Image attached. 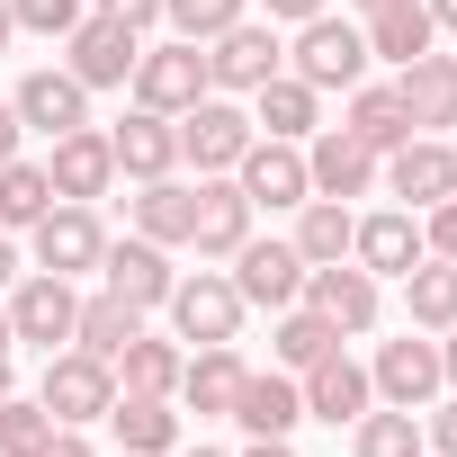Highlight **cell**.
Here are the masks:
<instances>
[{
	"mask_svg": "<svg viewBox=\"0 0 457 457\" xmlns=\"http://www.w3.org/2000/svg\"><path fill=\"white\" fill-rule=\"evenodd\" d=\"M10 332L19 341H37V350H63L72 341V314H81V296H72V278H54V270H37V278H19L10 296Z\"/></svg>",
	"mask_w": 457,
	"mask_h": 457,
	"instance_id": "obj_12",
	"label": "cell"
},
{
	"mask_svg": "<svg viewBox=\"0 0 457 457\" xmlns=\"http://www.w3.org/2000/svg\"><path fill=\"white\" fill-rule=\"evenodd\" d=\"M341 135H359V144H368L377 162H386L395 144H412V117H403L395 81H386V90H368V81H359V90H350V117H341Z\"/></svg>",
	"mask_w": 457,
	"mask_h": 457,
	"instance_id": "obj_31",
	"label": "cell"
},
{
	"mask_svg": "<svg viewBox=\"0 0 457 457\" xmlns=\"http://www.w3.org/2000/svg\"><path fill=\"white\" fill-rule=\"evenodd\" d=\"M0 350H19V332H10V305H0Z\"/></svg>",
	"mask_w": 457,
	"mask_h": 457,
	"instance_id": "obj_53",
	"label": "cell"
},
{
	"mask_svg": "<svg viewBox=\"0 0 457 457\" xmlns=\"http://www.w3.org/2000/svg\"><path fill=\"white\" fill-rule=\"evenodd\" d=\"M108 153H117L126 179H170V170H179V117H162V108H126V117L108 126Z\"/></svg>",
	"mask_w": 457,
	"mask_h": 457,
	"instance_id": "obj_15",
	"label": "cell"
},
{
	"mask_svg": "<svg viewBox=\"0 0 457 457\" xmlns=\"http://www.w3.org/2000/svg\"><path fill=\"white\" fill-rule=\"evenodd\" d=\"M234 421H243L252 439H287V430L305 421V386H296L287 368H270V377L252 368V377H243V395H234Z\"/></svg>",
	"mask_w": 457,
	"mask_h": 457,
	"instance_id": "obj_25",
	"label": "cell"
},
{
	"mask_svg": "<svg viewBox=\"0 0 457 457\" xmlns=\"http://www.w3.org/2000/svg\"><path fill=\"white\" fill-rule=\"evenodd\" d=\"M350 10H359V19H377V10H403V0H350Z\"/></svg>",
	"mask_w": 457,
	"mask_h": 457,
	"instance_id": "obj_51",
	"label": "cell"
},
{
	"mask_svg": "<svg viewBox=\"0 0 457 457\" xmlns=\"http://www.w3.org/2000/svg\"><path fill=\"white\" fill-rule=\"evenodd\" d=\"M179 457H224V448H179Z\"/></svg>",
	"mask_w": 457,
	"mask_h": 457,
	"instance_id": "obj_55",
	"label": "cell"
},
{
	"mask_svg": "<svg viewBox=\"0 0 457 457\" xmlns=\"http://www.w3.org/2000/svg\"><path fill=\"white\" fill-rule=\"evenodd\" d=\"M135 332H144V314H135L126 296H108V287L81 296V314H72V350H90V359H108V368H117V350H126Z\"/></svg>",
	"mask_w": 457,
	"mask_h": 457,
	"instance_id": "obj_32",
	"label": "cell"
},
{
	"mask_svg": "<svg viewBox=\"0 0 457 457\" xmlns=\"http://www.w3.org/2000/svg\"><path fill=\"white\" fill-rule=\"evenodd\" d=\"M403 314H412V332H448L457 323V261H412L403 270Z\"/></svg>",
	"mask_w": 457,
	"mask_h": 457,
	"instance_id": "obj_33",
	"label": "cell"
},
{
	"mask_svg": "<svg viewBox=\"0 0 457 457\" xmlns=\"http://www.w3.org/2000/svg\"><path fill=\"white\" fill-rule=\"evenodd\" d=\"M448 153H457V135H448Z\"/></svg>",
	"mask_w": 457,
	"mask_h": 457,
	"instance_id": "obj_56",
	"label": "cell"
},
{
	"mask_svg": "<svg viewBox=\"0 0 457 457\" xmlns=\"http://www.w3.org/2000/svg\"><path fill=\"white\" fill-rule=\"evenodd\" d=\"M252 153V108H234L224 90H206L188 117H179V162H197V179L206 170H234Z\"/></svg>",
	"mask_w": 457,
	"mask_h": 457,
	"instance_id": "obj_8",
	"label": "cell"
},
{
	"mask_svg": "<svg viewBox=\"0 0 457 457\" xmlns=\"http://www.w3.org/2000/svg\"><path fill=\"white\" fill-rule=\"evenodd\" d=\"M296 386H305V412H314V421H332V430H341V421H359V412L377 403V386H368V368H359L350 350H323Z\"/></svg>",
	"mask_w": 457,
	"mask_h": 457,
	"instance_id": "obj_20",
	"label": "cell"
},
{
	"mask_svg": "<svg viewBox=\"0 0 457 457\" xmlns=\"http://www.w3.org/2000/svg\"><path fill=\"white\" fill-rule=\"evenodd\" d=\"M188 215H197V188H179V179H135V197H126V224L162 252L188 243Z\"/></svg>",
	"mask_w": 457,
	"mask_h": 457,
	"instance_id": "obj_26",
	"label": "cell"
},
{
	"mask_svg": "<svg viewBox=\"0 0 457 457\" xmlns=\"http://www.w3.org/2000/svg\"><path fill=\"white\" fill-rule=\"evenodd\" d=\"M421 439H430V448H439V457H457V395H448V403H439V412H430V430H421Z\"/></svg>",
	"mask_w": 457,
	"mask_h": 457,
	"instance_id": "obj_43",
	"label": "cell"
},
{
	"mask_svg": "<svg viewBox=\"0 0 457 457\" xmlns=\"http://www.w3.org/2000/svg\"><path fill=\"white\" fill-rule=\"evenodd\" d=\"M421 252H430V261H457V197L421 206Z\"/></svg>",
	"mask_w": 457,
	"mask_h": 457,
	"instance_id": "obj_41",
	"label": "cell"
},
{
	"mask_svg": "<svg viewBox=\"0 0 457 457\" xmlns=\"http://www.w3.org/2000/svg\"><path fill=\"white\" fill-rule=\"evenodd\" d=\"M37 457H99V448H90V439H81V430H54V439H46V448H37Z\"/></svg>",
	"mask_w": 457,
	"mask_h": 457,
	"instance_id": "obj_45",
	"label": "cell"
},
{
	"mask_svg": "<svg viewBox=\"0 0 457 457\" xmlns=\"http://www.w3.org/2000/svg\"><path fill=\"white\" fill-rule=\"evenodd\" d=\"M10 108H19V126H37V135H72V126H90V90H81L63 63L28 72V81L10 90Z\"/></svg>",
	"mask_w": 457,
	"mask_h": 457,
	"instance_id": "obj_19",
	"label": "cell"
},
{
	"mask_svg": "<svg viewBox=\"0 0 457 457\" xmlns=\"http://www.w3.org/2000/svg\"><path fill=\"white\" fill-rule=\"evenodd\" d=\"M270 72H287V46H278V28H261V19H234V28L206 46V81H215L224 99H252Z\"/></svg>",
	"mask_w": 457,
	"mask_h": 457,
	"instance_id": "obj_6",
	"label": "cell"
},
{
	"mask_svg": "<svg viewBox=\"0 0 457 457\" xmlns=\"http://www.w3.org/2000/svg\"><path fill=\"white\" fill-rule=\"evenodd\" d=\"M99 19H117V28H135V37H144V28L162 19V0H99Z\"/></svg>",
	"mask_w": 457,
	"mask_h": 457,
	"instance_id": "obj_42",
	"label": "cell"
},
{
	"mask_svg": "<svg viewBox=\"0 0 457 457\" xmlns=\"http://www.w3.org/2000/svg\"><path fill=\"white\" fill-rule=\"evenodd\" d=\"M37 403H46L63 430H90V421H108V403H117V368L63 341V350H46V386H37Z\"/></svg>",
	"mask_w": 457,
	"mask_h": 457,
	"instance_id": "obj_2",
	"label": "cell"
},
{
	"mask_svg": "<svg viewBox=\"0 0 457 457\" xmlns=\"http://www.w3.org/2000/svg\"><path fill=\"white\" fill-rule=\"evenodd\" d=\"M243 457H296V448H287V439H252Z\"/></svg>",
	"mask_w": 457,
	"mask_h": 457,
	"instance_id": "obj_49",
	"label": "cell"
},
{
	"mask_svg": "<svg viewBox=\"0 0 457 457\" xmlns=\"http://www.w3.org/2000/svg\"><path fill=\"white\" fill-rule=\"evenodd\" d=\"M19 287V252H10V234H0V296Z\"/></svg>",
	"mask_w": 457,
	"mask_h": 457,
	"instance_id": "obj_47",
	"label": "cell"
},
{
	"mask_svg": "<svg viewBox=\"0 0 457 457\" xmlns=\"http://www.w3.org/2000/svg\"><path fill=\"white\" fill-rule=\"evenodd\" d=\"M162 19H170V37H188V46H215L234 19H252V0H162Z\"/></svg>",
	"mask_w": 457,
	"mask_h": 457,
	"instance_id": "obj_39",
	"label": "cell"
},
{
	"mask_svg": "<svg viewBox=\"0 0 457 457\" xmlns=\"http://www.w3.org/2000/svg\"><path fill=\"white\" fill-rule=\"evenodd\" d=\"M46 179H54V197H81V206H99V197L117 188L108 126H72V135H54V153H46Z\"/></svg>",
	"mask_w": 457,
	"mask_h": 457,
	"instance_id": "obj_13",
	"label": "cell"
},
{
	"mask_svg": "<svg viewBox=\"0 0 457 457\" xmlns=\"http://www.w3.org/2000/svg\"><path fill=\"white\" fill-rule=\"evenodd\" d=\"M206 90H215V81H206V46L170 37V46H144V54H135V108L188 117V108H197Z\"/></svg>",
	"mask_w": 457,
	"mask_h": 457,
	"instance_id": "obj_4",
	"label": "cell"
},
{
	"mask_svg": "<svg viewBox=\"0 0 457 457\" xmlns=\"http://www.w3.org/2000/svg\"><path fill=\"white\" fill-rule=\"evenodd\" d=\"M234 287H243V305H270V314H278V305H296V296H305V252H296V243H261V234H252V243L234 252Z\"/></svg>",
	"mask_w": 457,
	"mask_h": 457,
	"instance_id": "obj_18",
	"label": "cell"
},
{
	"mask_svg": "<svg viewBox=\"0 0 457 457\" xmlns=\"http://www.w3.org/2000/svg\"><path fill=\"white\" fill-rule=\"evenodd\" d=\"M350 448H359V457H421V421H412L403 403H368V412L350 421Z\"/></svg>",
	"mask_w": 457,
	"mask_h": 457,
	"instance_id": "obj_37",
	"label": "cell"
},
{
	"mask_svg": "<svg viewBox=\"0 0 457 457\" xmlns=\"http://www.w3.org/2000/svg\"><path fill=\"white\" fill-rule=\"evenodd\" d=\"M377 170H386V188H395L403 206H439V197H457V153H448V144H430V135L395 144Z\"/></svg>",
	"mask_w": 457,
	"mask_h": 457,
	"instance_id": "obj_21",
	"label": "cell"
},
{
	"mask_svg": "<svg viewBox=\"0 0 457 457\" xmlns=\"http://www.w3.org/2000/svg\"><path fill=\"white\" fill-rule=\"evenodd\" d=\"M0 395H19V386H10V350H0Z\"/></svg>",
	"mask_w": 457,
	"mask_h": 457,
	"instance_id": "obj_54",
	"label": "cell"
},
{
	"mask_svg": "<svg viewBox=\"0 0 457 457\" xmlns=\"http://www.w3.org/2000/svg\"><path fill=\"white\" fill-rule=\"evenodd\" d=\"M314 126H323V90H314V81H296V72H270V81L252 90V135L305 144Z\"/></svg>",
	"mask_w": 457,
	"mask_h": 457,
	"instance_id": "obj_23",
	"label": "cell"
},
{
	"mask_svg": "<svg viewBox=\"0 0 457 457\" xmlns=\"http://www.w3.org/2000/svg\"><path fill=\"white\" fill-rule=\"evenodd\" d=\"M395 99H403V117H412V135L421 126H457V54H412L403 72H395Z\"/></svg>",
	"mask_w": 457,
	"mask_h": 457,
	"instance_id": "obj_24",
	"label": "cell"
},
{
	"mask_svg": "<svg viewBox=\"0 0 457 457\" xmlns=\"http://www.w3.org/2000/svg\"><path fill=\"white\" fill-rule=\"evenodd\" d=\"M234 179H243L252 206H305V197H314V179H305V144H278V135H252V153L234 162Z\"/></svg>",
	"mask_w": 457,
	"mask_h": 457,
	"instance_id": "obj_17",
	"label": "cell"
},
{
	"mask_svg": "<svg viewBox=\"0 0 457 457\" xmlns=\"http://www.w3.org/2000/svg\"><path fill=\"white\" fill-rule=\"evenodd\" d=\"M99 278H108V296H126L135 314H153V305H170V287H179V270H170V252H162V243H144V234H126V243H108V252H99Z\"/></svg>",
	"mask_w": 457,
	"mask_h": 457,
	"instance_id": "obj_14",
	"label": "cell"
},
{
	"mask_svg": "<svg viewBox=\"0 0 457 457\" xmlns=\"http://www.w3.org/2000/svg\"><path fill=\"white\" fill-rule=\"evenodd\" d=\"M287 72L296 81H314V90H359L368 81V28L359 19H305L296 28V46H287Z\"/></svg>",
	"mask_w": 457,
	"mask_h": 457,
	"instance_id": "obj_1",
	"label": "cell"
},
{
	"mask_svg": "<svg viewBox=\"0 0 457 457\" xmlns=\"http://www.w3.org/2000/svg\"><path fill=\"white\" fill-rule=\"evenodd\" d=\"M439 377L457 386V323H448V341H439Z\"/></svg>",
	"mask_w": 457,
	"mask_h": 457,
	"instance_id": "obj_48",
	"label": "cell"
},
{
	"mask_svg": "<svg viewBox=\"0 0 457 457\" xmlns=\"http://www.w3.org/2000/svg\"><path fill=\"white\" fill-rule=\"evenodd\" d=\"M305 305H314L341 341L377 332V314H386V296H377V278H368L359 261H323V270H305Z\"/></svg>",
	"mask_w": 457,
	"mask_h": 457,
	"instance_id": "obj_10",
	"label": "cell"
},
{
	"mask_svg": "<svg viewBox=\"0 0 457 457\" xmlns=\"http://www.w3.org/2000/svg\"><path fill=\"white\" fill-rule=\"evenodd\" d=\"M135 54H144V37L117 28V19H99V10L63 37V72H72L81 90H126V81H135Z\"/></svg>",
	"mask_w": 457,
	"mask_h": 457,
	"instance_id": "obj_7",
	"label": "cell"
},
{
	"mask_svg": "<svg viewBox=\"0 0 457 457\" xmlns=\"http://www.w3.org/2000/svg\"><path fill=\"white\" fill-rule=\"evenodd\" d=\"M10 37H19V19H10V0H0V46H10Z\"/></svg>",
	"mask_w": 457,
	"mask_h": 457,
	"instance_id": "obj_52",
	"label": "cell"
},
{
	"mask_svg": "<svg viewBox=\"0 0 457 457\" xmlns=\"http://www.w3.org/2000/svg\"><path fill=\"white\" fill-rule=\"evenodd\" d=\"M28 234H37V270H54V278H81V270H99V252H108V224H99V206H81V197H54Z\"/></svg>",
	"mask_w": 457,
	"mask_h": 457,
	"instance_id": "obj_5",
	"label": "cell"
},
{
	"mask_svg": "<svg viewBox=\"0 0 457 457\" xmlns=\"http://www.w3.org/2000/svg\"><path fill=\"white\" fill-rule=\"evenodd\" d=\"M359 28H368V54H377V63H395V72H403L412 54H430V46H439V28H430V0L377 10V19H359Z\"/></svg>",
	"mask_w": 457,
	"mask_h": 457,
	"instance_id": "obj_30",
	"label": "cell"
},
{
	"mask_svg": "<svg viewBox=\"0 0 457 457\" xmlns=\"http://www.w3.org/2000/svg\"><path fill=\"white\" fill-rule=\"evenodd\" d=\"M368 386H377V403H403V412H421V403L448 386V377H439V341L403 323V341H386V350L368 359Z\"/></svg>",
	"mask_w": 457,
	"mask_h": 457,
	"instance_id": "obj_11",
	"label": "cell"
},
{
	"mask_svg": "<svg viewBox=\"0 0 457 457\" xmlns=\"http://www.w3.org/2000/svg\"><path fill=\"white\" fill-rule=\"evenodd\" d=\"M54 206V179L46 162H0V234H28V224Z\"/></svg>",
	"mask_w": 457,
	"mask_h": 457,
	"instance_id": "obj_36",
	"label": "cell"
},
{
	"mask_svg": "<svg viewBox=\"0 0 457 457\" xmlns=\"http://www.w3.org/2000/svg\"><path fill=\"white\" fill-rule=\"evenodd\" d=\"M19 135H28V126H19V108L0 99V162H19Z\"/></svg>",
	"mask_w": 457,
	"mask_h": 457,
	"instance_id": "obj_46",
	"label": "cell"
},
{
	"mask_svg": "<svg viewBox=\"0 0 457 457\" xmlns=\"http://www.w3.org/2000/svg\"><path fill=\"white\" fill-rule=\"evenodd\" d=\"M179 368H188V350H179V341L135 332V341L117 350V395H179Z\"/></svg>",
	"mask_w": 457,
	"mask_h": 457,
	"instance_id": "obj_29",
	"label": "cell"
},
{
	"mask_svg": "<svg viewBox=\"0 0 457 457\" xmlns=\"http://www.w3.org/2000/svg\"><path fill=\"white\" fill-rule=\"evenodd\" d=\"M323 350H341V332H332V323H323V314H314L305 296H296V305H278V332H270V359H278L287 377H305V368H314Z\"/></svg>",
	"mask_w": 457,
	"mask_h": 457,
	"instance_id": "obj_35",
	"label": "cell"
},
{
	"mask_svg": "<svg viewBox=\"0 0 457 457\" xmlns=\"http://www.w3.org/2000/svg\"><path fill=\"white\" fill-rule=\"evenodd\" d=\"M19 37H72L81 28V0H10Z\"/></svg>",
	"mask_w": 457,
	"mask_h": 457,
	"instance_id": "obj_40",
	"label": "cell"
},
{
	"mask_svg": "<svg viewBox=\"0 0 457 457\" xmlns=\"http://www.w3.org/2000/svg\"><path fill=\"white\" fill-rule=\"evenodd\" d=\"M108 430H117V457H162V448H179L170 395H117V403H108Z\"/></svg>",
	"mask_w": 457,
	"mask_h": 457,
	"instance_id": "obj_27",
	"label": "cell"
},
{
	"mask_svg": "<svg viewBox=\"0 0 457 457\" xmlns=\"http://www.w3.org/2000/svg\"><path fill=\"white\" fill-rule=\"evenodd\" d=\"M252 197H243V179L234 170H206L197 179V215H188V243H197V261H234L243 243H252Z\"/></svg>",
	"mask_w": 457,
	"mask_h": 457,
	"instance_id": "obj_9",
	"label": "cell"
},
{
	"mask_svg": "<svg viewBox=\"0 0 457 457\" xmlns=\"http://www.w3.org/2000/svg\"><path fill=\"white\" fill-rule=\"evenodd\" d=\"M243 350L234 341H215V350H188V368H179V395H188V412H224L234 421V395H243Z\"/></svg>",
	"mask_w": 457,
	"mask_h": 457,
	"instance_id": "obj_28",
	"label": "cell"
},
{
	"mask_svg": "<svg viewBox=\"0 0 457 457\" xmlns=\"http://www.w3.org/2000/svg\"><path fill=\"white\" fill-rule=\"evenodd\" d=\"M305 179H314V197H368L377 188V153L359 144V135H341V126H314L305 135Z\"/></svg>",
	"mask_w": 457,
	"mask_h": 457,
	"instance_id": "obj_16",
	"label": "cell"
},
{
	"mask_svg": "<svg viewBox=\"0 0 457 457\" xmlns=\"http://www.w3.org/2000/svg\"><path fill=\"white\" fill-rule=\"evenodd\" d=\"M323 10H332V0H270V28H278V19L305 28V19H323Z\"/></svg>",
	"mask_w": 457,
	"mask_h": 457,
	"instance_id": "obj_44",
	"label": "cell"
},
{
	"mask_svg": "<svg viewBox=\"0 0 457 457\" xmlns=\"http://www.w3.org/2000/svg\"><path fill=\"white\" fill-rule=\"evenodd\" d=\"M350 261L368 278H403L421 261V215L412 206H386V215H359V234H350Z\"/></svg>",
	"mask_w": 457,
	"mask_h": 457,
	"instance_id": "obj_22",
	"label": "cell"
},
{
	"mask_svg": "<svg viewBox=\"0 0 457 457\" xmlns=\"http://www.w3.org/2000/svg\"><path fill=\"white\" fill-rule=\"evenodd\" d=\"M54 430H63V421H54L37 395H0V457H37Z\"/></svg>",
	"mask_w": 457,
	"mask_h": 457,
	"instance_id": "obj_38",
	"label": "cell"
},
{
	"mask_svg": "<svg viewBox=\"0 0 457 457\" xmlns=\"http://www.w3.org/2000/svg\"><path fill=\"white\" fill-rule=\"evenodd\" d=\"M350 234H359V215L341 206V197H305L296 206V252H305V270H323V261H350Z\"/></svg>",
	"mask_w": 457,
	"mask_h": 457,
	"instance_id": "obj_34",
	"label": "cell"
},
{
	"mask_svg": "<svg viewBox=\"0 0 457 457\" xmlns=\"http://www.w3.org/2000/svg\"><path fill=\"white\" fill-rule=\"evenodd\" d=\"M430 28H457V0H430Z\"/></svg>",
	"mask_w": 457,
	"mask_h": 457,
	"instance_id": "obj_50",
	"label": "cell"
},
{
	"mask_svg": "<svg viewBox=\"0 0 457 457\" xmlns=\"http://www.w3.org/2000/svg\"><path fill=\"white\" fill-rule=\"evenodd\" d=\"M162 314H170V341L215 350V341H234V332H243V314H252V305H243V287L224 278V270H197V278H179V287H170V305H162Z\"/></svg>",
	"mask_w": 457,
	"mask_h": 457,
	"instance_id": "obj_3",
	"label": "cell"
}]
</instances>
